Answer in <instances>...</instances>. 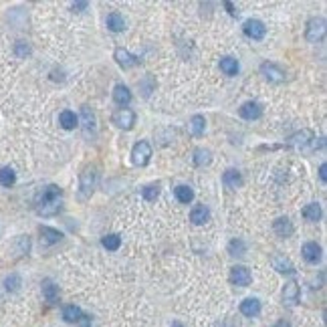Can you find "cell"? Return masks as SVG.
Segmentation results:
<instances>
[{"label": "cell", "instance_id": "obj_22", "mask_svg": "<svg viewBox=\"0 0 327 327\" xmlns=\"http://www.w3.org/2000/svg\"><path fill=\"white\" fill-rule=\"evenodd\" d=\"M220 71L228 77H235L239 73V61L232 59V57H222L220 59Z\"/></svg>", "mask_w": 327, "mask_h": 327}, {"label": "cell", "instance_id": "obj_36", "mask_svg": "<svg viewBox=\"0 0 327 327\" xmlns=\"http://www.w3.org/2000/svg\"><path fill=\"white\" fill-rule=\"evenodd\" d=\"M246 246L243 241H239V239H235V241H230V245H228V252L230 254H245Z\"/></svg>", "mask_w": 327, "mask_h": 327}, {"label": "cell", "instance_id": "obj_10", "mask_svg": "<svg viewBox=\"0 0 327 327\" xmlns=\"http://www.w3.org/2000/svg\"><path fill=\"white\" fill-rule=\"evenodd\" d=\"M250 281H252V275H250V271L243 267V265H237V267H232L230 269V283L237 287H248L250 285Z\"/></svg>", "mask_w": 327, "mask_h": 327}, {"label": "cell", "instance_id": "obj_19", "mask_svg": "<svg viewBox=\"0 0 327 327\" xmlns=\"http://www.w3.org/2000/svg\"><path fill=\"white\" fill-rule=\"evenodd\" d=\"M83 315H85V313H83L77 305H65V307H63V319H65L67 323H79Z\"/></svg>", "mask_w": 327, "mask_h": 327}, {"label": "cell", "instance_id": "obj_6", "mask_svg": "<svg viewBox=\"0 0 327 327\" xmlns=\"http://www.w3.org/2000/svg\"><path fill=\"white\" fill-rule=\"evenodd\" d=\"M113 59H115V63L123 67V69H131V67H137L139 65V57H135V55H131L127 49H123V46H118L115 51H113Z\"/></svg>", "mask_w": 327, "mask_h": 327}, {"label": "cell", "instance_id": "obj_11", "mask_svg": "<svg viewBox=\"0 0 327 327\" xmlns=\"http://www.w3.org/2000/svg\"><path fill=\"white\" fill-rule=\"evenodd\" d=\"M241 118L246 120V122H252V120H259L263 115V107L256 103V101H246L245 105L239 109Z\"/></svg>", "mask_w": 327, "mask_h": 327}, {"label": "cell", "instance_id": "obj_23", "mask_svg": "<svg viewBox=\"0 0 327 327\" xmlns=\"http://www.w3.org/2000/svg\"><path fill=\"white\" fill-rule=\"evenodd\" d=\"M107 29L111 31V33H122L123 29H125V20H123V14L120 12H111V14H107Z\"/></svg>", "mask_w": 327, "mask_h": 327}, {"label": "cell", "instance_id": "obj_15", "mask_svg": "<svg viewBox=\"0 0 327 327\" xmlns=\"http://www.w3.org/2000/svg\"><path fill=\"white\" fill-rule=\"evenodd\" d=\"M241 313L245 317H256L261 313V301L254 299V297H248L241 303Z\"/></svg>", "mask_w": 327, "mask_h": 327}, {"label": "cell", "instance_id": "obj_29", "mask_svg": "<svg viewBox=\"0 0 327 327\" xmlns=\"http://www.w3.org/2000/svg\"><path fill=\"white\" fill-rule=\"evenodd\" d=\"M14 182H16V172H14L12 168L4 166V168L0 170V184H2L4 188H10V186H14Z\"/></svg>", "mask_w": 327, "mask_h": 327}, {"label": "cell", "instance_id": "obj_1", "mask_svg": "<svg viewBox=\"0 0 327 327\" xmlns=\"http://www.w3.org/2000/svg\"><path fill=\"white\" fill-rule=\"evenodd\" d=\"M61 188L51 184L46 188H42L35 200V208H37V214L39 216H55L59 210H61Z\"/></svg>", "mask_w": 327, "mask_h": 327}, {"label": "cell", "instance_id": "obj_16", "mask_svg": "<svg viewBox=\"0 0 327 327\" xmlns=\"http://www.w3.org/2000/svg\"><path fill=\"white\" fill-rule=\"evenodd\" d=\"M190 220H192V224H196V226L206 224V222L210 220V210H208L204 204L194 206V208H192V212H190Z\"/></svg>", "mask_w": 327, "mask_h": 327}, {"label": "cell", "instance_id": "obj_7", "mask_svg": "<svg viewBox=\"0 0 327 327\" xmlns=\"http://www.w3.org/2000/svg\"><path fill=\"white\" fill-rule=\"evenodd\" d=\"M93 188H95V172L93 170H85L79 178V196L81 200H87L91 194H93Z\"/></svg>", "mask_w": 327, "mask_h": 327}, {"label": "cell", "instance_id": "obj_21", "mask_svg": "<svg viewBox=\"0 0 327 327\" xmlns=\"http://www.w3.org/2000/svg\"><path fill=\"white\" fill-rule=\"evenodd\" d=\"M42 295L49 303H57L59 301V287L55 285L51 279H44L42 281Z\"/></svg>", "mask_w": 327, "mask_h": 327}, {"label": "cell", "instance_id": "obj_9", "mask_svg": "<svg viewBox=\"0 0 327 327\" xmlns=\"http://www.w3.org/2000/svg\"><path fill=\"white\" fill-rule=\"evenodd\" d=\"M113 123L120 127V129H131L133 127V123H135V113L131 111V109H127V107H120L115 113H113Z\"/></svg>", "mask_w": 327, "mask_h": 327}, {"label": "cell", "instance_id": "obj_27", "mask_svg": "<svg viewBox=\"0 0 327 327\" xmlns=\"http://www.w3.org/2000/svg\"><path fill=\"white\" fill-rule=\"evenodd\" d=\"M81 122H83V129H85V133L95 131V113H93L87 105H83L81 107Z\"/></svg>", "mask_w": 327, "mask_h": 327}, {"label": "cell", "instance_id": "obj_17", "mask_svg": "<svg viewBox=\"0 0 327 327\" xmlns=\"http://www.w3.org/2000/svg\"><path fill=\"white\" fill-rule=\"evenodd\" d=\"M222 182H224L226 188L237 190V188L243 184V176H241V172H237V170H226V172L222 174Z\"/></svg>", "mask_w": 327, "mask_h": 327}, {"label": "cell", "instance_id": "obj_2", "mask_svg": "<svg viewBox=\"0 0 327 327\" xmlns=\"http://www.w3.org/2000/svg\"><path fill=\"white\" fill-rule=\"evenodd\" d=\"M289 144L293 148L301 150V152L303 150H315V133L311 129H301V131H297V133L291 135Z\"/></svg>", "mask_w": 327, "mask_h": 327}, {"label": "cell", "instance_id": "obj_24", "mask_svg": "<svg viewBox=\"0 0 327 327\" xmlns=\"http://www.w3.org/2000/svg\"><path fill=\"white\" fill-rule=\"evenodd\" d=\"M59 123H61L63 129H75V127L79 125V118H77L73 111L65 109V111H61V115H59Z\"/></svg>", "mask_w": 327, "mask_h": 327}, {"label": "cell", "instance_id": "obj_35", "mask_svg": "<svg viewBox=\"0 0 327 327\" xmlns=\"http://www.w3.org/2000/svg\"><path fill=\"white\" fill-rule=\"evenodd\" d=\"M14 53H16V57H20V59H27L29 55H31V46L27 44L25 41H18L14 44Z\"/></svg>", "mask_w": 327, "mask_h": 327}, {"label": "cell", "instance_id": "obj_30", "mask_svg": "<svg viewBox=\"0 0 327 327\" xmlns=\"http://www.w3.org/2000/svg\"><path fill=\"white\" fill-rule=\"evenodd\" d=\"M303 216H305V220L317 222V220L321 218V206L317 204V202H311V204H307L305 208H303Z\"/></svg>", "mask_w": 327, "mask_h": 327}, {"label": "cell", "instance_id": "obj_18", "mask_svg": "<svg viewBox=\"0 0 327 327\" xmlns=\"http://www.w3.org/2000/svg\"><path fill=\"white\" fill-rule=\"evenodd\" d=\"M41 241L44 245H55L63 239V232H59L57 228H51V226H41Z\"/></svg>", "mask_w": 327, "mask_h": 327}, {"label": "cell", "instance_id": "obj_41", "mask_svg": "<svg viewBox=\"0 0 327 327\" xmlns=\"http://www.w3.org/2000/svg\"><path fill=\"white\" fill-rule=\"evenodd\" d=\"M172 327H186V325H184V323H180V321H174V323H172Z\"/></svg>", "mask_w": 327, "mask_h": 327}, {"label": "cell", "instance_id": "obj_26", "mask_svg": "<svg viewBox=\"0 0 327 327\" xmlns=\"http://www.w3.org/2000/svg\"><path fill=\"white\" fill-rule=\"evenodd\" d=\"M273 267H275L279 273H287V275H293V273H295L293 263H291L287 256H281V254L273 256Z\"/></svg>", "mask_w": 327, "mask_h": 327}, {"label": "cell", "instance_id": "obj_39", "mask_svg": "<svg viewBox=\"0 0 327 327\" xmlns=\"http://www.w3.org/2000/svg\"><path fill=\"white\" fill-rule=\"evenodd\" d=\"M319 178H321V182L327 180V164H321V166H319Z\"/></svg>", "mask_w": 327, "mask_h": 327}, {"label": "cell", "instance_id": "obj_8", "mask_svg": "<svg viewBox=\"0 0 327 327\" xmlns=\"http://www.w3.org/2000/svg\"><path fill=\"white\" fill-rule=\"evenodd\" d=\"M261 75L271 83H283L285 81V71L281 67H277L275 63H263L261 65Z\"/></svg>", "mask_w": 327, "mask_h": 327}, {"label": "cell", "instance_id": "obj_37", "mask_svg": "<svg viewBox=\"0 0 327 327\" xmlns=\"http://www.w3.org/2000/svg\"><path fill=\"white\" fill-rule=\"evenodd\" d=\"M224 6H226V10H228V14H230V16H237V14H239L237 6H235V4L230 2V0H226V2H224Z\"/></svg>", "mask_w": 327, "mask_h": 327}, {"label": "cell", "instance_id": "obj_33", "mask_svg": "<svg viewBox=\"0 0 327 327\" xmlns=\"http://www.w3.org/2000/svg\"><path fill=\"white\" fill-rule=\"evenodd\" d=\"M20 277L16 275V273H12V275H8L6 279H4V289L8 291V293H16L18 289H20Z\"/></svg>", "mask_w": 327, "mask_h": 327}, {"label": "cell", "instance_id": "obj_5", "mask_svg": "<svg viewBox=\"0 0 327 327\" xmlns=\"http://www.w3.org/2000/svg\"><path fill=\"white\" fill-rule=\"evenodd\" d=\"M243 33H245L248 39H252V41H263L265 35H267V27H265V22H261V20H256V18H250V20L245 22Z\"/></svg>", "mask_w": 327, "mask_h": 327}, {"label": "cell", "instance_id": "obj_40", "mask_svg": "<svg viewBox=\"0 0 327 327\" xmlns=\"http://www.w3.org/2000/svg\"><path fill=\"white\" fill-rule=\"evenodd\" d=\"M79 325H81V327H91V317H89V315H83L81 321H79Z\"/></svg>", "mask_w": 327, "mask_h": 327}, {"label": "cell", "instance_id": "obj_28", "mask_svg": "<svg viewBox=\"0 0 327 327\" xmlns=\"http://www.w3.org/2000/svg\"><path fill=\"white\" fill-rule=\"evenodd\" d=\"M174 194H176L178 202H182V204H190V202L194 200V190H192L190 186H178V188L174 190Z\"/></svg>", "mask_w": 327, "mask_h": 327}, {"label": "cell", "instance_id": "obj_14", "mask_svg": "<svg viewBox=\"0 0 327 327\" xmlns=\"http://www.w3.org/2000/svg\"><path fill=\"white\" fill-rule=\"evenodd\" d=\"M299 295H301L299 285H297L295 281H289L285 285V289H283V301H285L289 307H293V305L299 303Z\"/></svg>", "mask_w": 327, "mask_h": 327}, {"label": "cell", "instance_id": "obj_32", "mask_svg": "<svg viewBox=\"0 0 327 327\" xmlns=\"http://www.w3.org/2000/svg\"><path fill=\"white\" fill-rule=\"evenodd\" d=\"M210 160H212V152H210V150H206V148H198V150H194V164H196V166L210 164Z\"/></svg>", "mask_w": 327, "mask_h": 327}, {"label": "cell", "instance_id": "obj_34", "mask_svg": "<svg viewBox=\"0 0 327 327\" xmlns=\"http://www.w3.org/2000/svg\"><path fill=\"white\" fill-rule=\"evenodd\" d=\"M142 194H144V198H146L148 202H154V200L160 196V186H158V184H150V186H146V188L142 190Z\"/></svg>", "mask_w": 327, "mask_h": 327}, {"label": "cell", "instance_id": "obj_38", "mask_svg": "<svg viewBox=\"0 0 327 327\" xmlns=\"http://www.w3.org/2000/svg\"><path fill=\"white\" fill-rule=\"evenodd\" d=\"M71 8H73L75 12H83V10L87 8V2H73V4H71Z\"/></svg>", "mask_w": 327, "mask_h": 327}, {"label": "cell", "instance_id": "obj_20", "mask_svg": "<svg viewBox=\"0 0 327 327\" xmlns=\"http://www.w3.org/2000/svg\"><path fill=\"white\" fill-rule=\"evenodd\" d=\"M204 129H206L204 115H194V118L190 120V123H188V131H190V135H194V137L204 135Z\"/></svg>", "mask_w": 327, "mask_h": 327}, {"label": "cell", "instance_id": "obj_25", "mask_svg": "<svg viewBox=\"0 0 327 327\" xmlns=\"http://www.w3.org/2000/svg\"><path fill=\"white\" fill-rule=\"evenodd\" d=\"M113 99H115V103L118 105H129V101H131V91L125 87V85H118L115 89H113Z\"/></svg>", "mask_w": 327, "mask_h": 327}, {"label": "cell", "instance_id": "obj_31", "mask_svg": "<svg viewBox=\"0 0 327 327\" xmlns=\"http://www.w3.org/2000/svg\"><path fill=\"white\" fill-rule=\"evenodd\" d=\"M101 245L107 250H118L122 246V237L120 235H107V237L101 239Z\"/></svg>", "mask_w": 327, "mask_h": 327}, {"label": "cell", "instance_id": "obj_4", "mask_svg": "<svg viewBox=\"0 0 327 327\" xmlns=\"http://www.w3.org/2000/svg\"><path fill=\"white\" fill-rule=\"evenodd\" d=\"M152 160V146L148 142H137L131 150V162L135 166H148Z\"/></svg>", "mask_w": 327, "mask_h": 327}, {"label": "cell", "instance_id": "obj_12", "mask_svg": "<svg viewBox=\"0 0 327 327\" xmlns=\"http://www.w3.org/2000/svg\"><path fill=\"white\" fill-rule=\"evenodd\" d=\"M301 254H303V259L307 263L317 265L321 261V246L317 245V243H305L303 248H301Z\"/></svg>", "mask_w": 327, "mask_h": 327}, {"label": "cell", "instance_id": "obj_3", "mask_svg": "<svg viewBox=\"0 0 327 327\" xmlns=\"http://www.w3.org/2000/svg\"><path fill=\"white\" fill-rule=\"evenodd\" d=\"M323 37H325V18L323 16L311 18L305 29V39L309 42H319L323 41Z\"/></svg>", "mask_w": 327, "mask_h": 327}, {"label": "cell", "instance_id": "obj_13", "mask_svg": "<svg viewBox=\"0 0 327 327\" xmlns=\"http://www.w3.org/2000/svg\"><path fill=\"white\" fill-rule=\"evenodd\" d=\"M273 230H275L277 237H281V239H287V237H291V235L295 232L293 222H291L287 216H281V218H277V220L273 222Z\"/></svg>", "mask_w": 327, "mask_h": 327}]
</instances>
